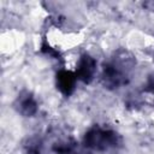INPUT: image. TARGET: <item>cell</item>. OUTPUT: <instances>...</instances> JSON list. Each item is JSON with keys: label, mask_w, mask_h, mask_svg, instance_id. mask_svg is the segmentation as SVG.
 I'll use <instances>...</instances> for the list:
<instances>
[{"label": "cell", "mask_w": 154, "mask_h": 154, "mask_svg": "<svg viewBox=\"0 0 154 154\" xmlns=\"http://www.w3.org/2000/svg\"><path fill=\"white\" fill-rule=\"evenodd\" d=\"M136 61L135 58L125 52L119 51L107 63L102 65L101 83L108 90H117L126 85L130 81V71L134 69Z\"/></svg>", "instance_id": "cell-1"}, {"label": "cell", "mask_w": 154, "mask_h": 154, "mask_svg": "<svg viewBox=\"0 0 154 154\" xmlns=\"http://www.w3.org/2000/svg\"><path fill=\"white\" fill-rule=\"evenodd\" d=\"M123 138L113 129L101 125L90 126L82 138V146L84 149L93 153H106L122 147Z\"/></svg>", "instance_id": "cell-2"}, {"label": "cell", "mask_w": 154, "mask_h": 154, "mask_svg": "<svg viewBox=\"0 0 154 154\" xmlns=\"http://www.w3.org/2000/svg\"><path fill=\"white\" fill-rule=\"evenodd\" d=\"M13 108L22 117L32 118L38 112V101L30 90L23 89L16 96L13 101Z\"/></svg>", "instance_id": "cell-3"}, {"label": "cell", "mask_w": 154, "mask_h": 154, "mask_svg": "<svg viewBox=\"0 0 154 154\" xmlns=\"http://www.w3.org/2000/svg\"><path fill=\"white\" fill-rule=\"evenodd\" d=\"M73 72L78 81L84 84H90L97 73V63L90 54L83 53L79 55Z\"/></svg>", "instance_id": "cell-4"}, {"label": "cell", "mask_w": 154, "mask_h": 154, "mask_svg": "<svg viewBox=\"0 0 154 154\" xmlns=\"http://www.w3.org/2000/svg\"><path fill=\"white\" fill-rule=\"evenodd\" d=\"M77 77L73 71L59 69L55 73V88L65 97L71 96L77 87Z\"/></svg>", "instance_id": "cell-5"}, {"label": "cell", "mask_w": 154, "mask_h": 154, "mask_svg": "<svg viewBox=\"0 0 154 154\" xmlns=\"http://www.w3.org/2000/svg\"><path fill=\"white\" fill-rule=\"evenodd\" d=\"M52 152L54 154H81L78 149V143L72 138L55 142L52 146Z\"/></svg>", "instance_id": "cell-6"}, {"label": "cell", "mask_w": 154, "mask_h": 154, "mask_svg": "<svg viewBox=\"0 0 154 154\" xmlns=\"http://www.w3.org/2000/svg\"><path fill=\"white\" fill-rule=\"evenodd\" d=\"M23 147H24V154H46L45 142L38 136L28 137Z\"/></svg>", "instance_id": "cell-7"}, {"label": "cell", "mask_w": 154, "mask_h": 154, "mask_svg": "<svg viewBox=\"0 0 154 154\" xmlns=\"http://www.w3.org/2000/svg\"><path fill=\"white\" fill-rule=\"evenodd\" d=\"M40 48H41V52H42L43 54L49 55L52 59H55V60H60V59H61L60 53H59L57 49H54L53 47H51V45L47 42V40H46L45 37L42 38V42H41Z\"/></svg>", "instance_id": "cell-8"}, {"label": "cell", "mask_w": 154, "mask_h": 154, "mask_svg": "<svg viewBox=\"0 0 154 154\" xmlns=\"http://www.w3.org/2000/svg\"><path fill=\"white\" fill-rule=\"evenodd\" d=\"M146 91L154 95V73H150L147 78V83H146Z\"/></svg>", "instance_id": "cell-9"}]
</instances>
